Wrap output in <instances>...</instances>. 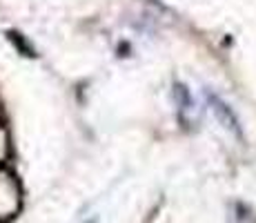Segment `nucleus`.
I'll use <instances>...</instances> for the list:
<instances>
[{
    "instance_id": "f257e3e1",
    "label": "nucleus",
    "mask_w": 256,
    "mask_h": 223,
    "mask_svg": "<svg viewBox=\"0 0 256 223\" xmlns=\"http://www.w3.org/2000/svg\"><path fill=\"white\" fill-rule=\"evenodd\" d=\"M18 203H20V192H18V183L14 181L12 174H0V212L2 216L14 214L18 210Z\"/></svg>"
},
{
    "instance_id": "f03ea898",
    "label": "nucleus",
    "mask_w": 256,
    "mask_h": 223,
    "mask_svg": "<svg viewBox=\"0 0 256 223\" xmlns=\"http://www.w3.org/2000/svg\"><path fill=\"white\" fill-rule=\"evenodd\" d=\"M212 105H214V112H216V116L220 118V121L225 123V125L230 127V130H232L236 136H240V130H238V121H236V116L232 112L228 110V105H223V103L218 101V98H214L212 96Z\"/></svg>"
}]
</instances>
